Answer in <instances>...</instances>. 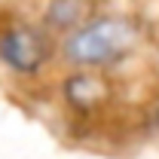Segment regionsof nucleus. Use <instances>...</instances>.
I'll use <instances>...</instances> for the list:
<instances>
[{"instance_id": "nucleus-1", "label": "nucleus", "mask_w": 159, "mask_h": 159, "mask_svg": "<svg viewBox=\"0 0 159 159\" xmlns=\"http://www.w3.org/2000/svg\"><path fill=\"white\" fill-rule=\"evenodd\" d=\"M138 46V28L132 19L122 16H101L89 19L83 28L64 40V55L77 67H104L113 61L125 58Z\"/></svg>"}, {"instance_id": "nucleus-4", "label": "nucleus", "mask_w": 159, "mask_h": 159, "mask_svg": "<svg viewBox=\"0 0 159 159\" xmlns=\"http://www.w3.org/2000/svg\"><path fill=\"white\" fill-rule=\"evenodd\" d=\"M43 21L52 31H67L74 34L77 28H83L89 21V0H52L46 6Z\"/></svg>"}, {"instance_id": "nucleus-3", "label": "nucleus", "mask_w": 159, "mask_h": 159, "mask_svg": "<svg viewBox=\"0 0 159 159\" xmlns=\"http://www.w3.org/2000/svg\"><path fill=\"white\" fill-rule=\"evenodd\" d=\"M64 98L70 107L77 110H89L107 98V83L98 77V74H74V77L64 80Z\"/></svg>"}, {"instance_id": "nucleus-2", "label": "nucleus", "mask_w": 159, "mask_h": 159, "mask_svg": "<svg viewBox=\"0 0 159 159\" xmlns=\"http://www.w3.org/2000/svg\"><path fill=\"white\" fill-rule=\"evenodd\" d=\"M49 37L31 25H12L0 34V61L21 77H34L49 61Z\"/></svg>"}]
</instances>
